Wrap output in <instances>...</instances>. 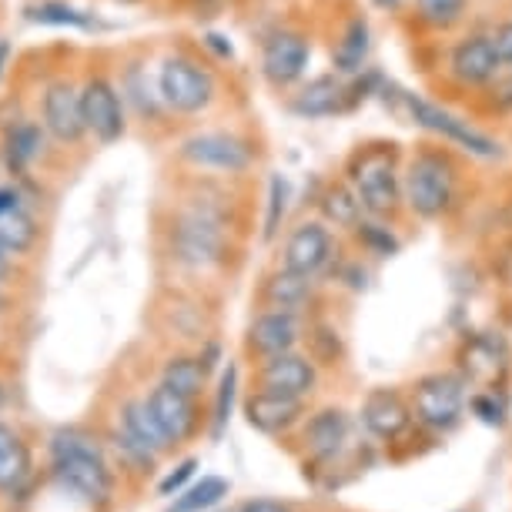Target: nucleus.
Returning a JSON list of instances; mask_svg holds the SVG:
<instances>
[{
    "label": "nucleus",
    "instance_id": "obj_30",
    "mask_svg": "<svg viewBox=\"0 0 512 512\" xmlns=\"http://www.w3.org/2000/svg\"><path fill=\"white\" fill-rule=\"evenodd\" d=\"M31 472V446L11 422H0V492H11Z\"/></svg>",
    "mask_w": 512,
    "mask_h": 512
},
{
    "label": "nucleus",
    "instance_id": "obj_16",
    "mask_svg": "<svg viewBox=\"0 0 512 512\" xmlns=\"http://www.w3.org/2000/svg\"><path fill=\"white\" fill-rule=\"evenodd\" d=\"M405 101V111H409V118L419 124V128L432 131L436 138H442L452 148H462L469 154H479V158H499V144L486 138L482 131L472 128L469 121L456 118V114H449L446 108H439V104L425 101V98H415V94H402Z\"/></svg>",
    "mask_w": 512,
    "mask_h": 512
},
{
    "label": "nucleus",
    "instance_id": "obj_24",
    "mask_svg": "<svg viewBox=\"0 0 512 512\" xmlns=\"http://www.w3.org/2000/svg\"><path fill=\"white\" fill-rule=\"evenodd\" d=\"M215 359H218L215 338L205 345H198V349H175L168 359L161 362V379L158 382L181 392V395H191V399H208Z\"/></svg>",
    "mask_w": 512,
    "mask_h": 512
},
{
    "label": "nucleus",
    "instance_id": "obj_11",
    "mask_svg": "<svg viewBox=\"0 0 512 512\" xmlns=\"http://www.w3.org/2000/svg\"><path fill=\"white\" fill-rule=\"evenodd\" d=\"M409 405L415 422L422 425L432 436H449L452 429L462 425L469 402V385L462 382V375L456 369H442V372H425L409 385Z\"/></svg>",
    "mask_w": 512,
    "mask_h": 512
},
{
    "label": "nucleus",
    "instance_id": "obj_46",
    "mask_svg": "<svg viewBox=\"0 0 512 512\" xmlns=\"http://www.w3.org/2000/svg\"><path fill=\"white\" fill-rule=\"evenodd\" d=\"M7 402H11V389H7V379H0V412L7 409Z\"/></svg>",
    "mask_w": 512,
    "mask_h": 512
},
{
    "label": "nucleus",
    "instance_id": "obj_47",
    "mask_svg": "<svg viewBox=\"0 0 512 512\" xmlns=\"http://www.w3.org/2000/svg\"><path fill=\"white\" fill-rule=\"evenodd\" d=\"M4 24H7V4L0 0V34H4Z\"/></svg>",
    "mask_w": 512,
    "mask_h": 512
},
{
    "label": "nucleus",
    "instance_id": "obj_49",
    "mask_svg": "<svg viewBox=\"0 0 512 512\" xmlns=\"http://www.w3.org/2000/svg\"><path fill=\"white\" fill-rule=\"evenodd\" d=\"M4 352H7V338H4V332H0V359H4Z\"/></svg>",
    "mask_w": 512,
    "mask_h": 512
},
{
    "label": "nucleus",
    "instance_id": "obj_15",
    "mask_svg": "<svg viewBox=\"0 0 512 512\" xmlns=\"http://www.w3.org/2000/svg\"><path fill=\"white\" fill-rule=\"evenodd\" d=\"M305 322L308 318L292 315V312H272V308H258L251 315V322L245 325L241 335V359L248 365L265 362L272 355L295 352L305 338Z\"/></svg>",
    "mask_w": 512,
    "mask_h": 512
},
{
    "label": "nucleus",
    "instance_id": "obj_48",
    "mask_svg": "<svg viewBox=\"0 0 512 512\" xmlns=\"http://www.w3.org/2000/svg\"><path fill=\"white\" fill-rule=\"evenodd\" d=\"M0 181H11L7 178V168H4V154H0Z\"/></svg>",
    "mask_w": 512,
    "mask_h": 512
},
{
    "label": "nucleus",
    "instance_id": "obj_25",
    "mask_svg": "<svg viewBox=\"0 0 512 512\" xmlns=\"http://www.w3.org/2000/svg\"><path fill=\"white\" fill-rule=\"evenodd\" d=\"M499 57L489 34H469L449 51V74L462 88H482L499 77Z\"/></svg>",
    "mask_w": 512,
    "mask_h": 512
},
{
    "label": "nucleus",
    "instance_id": "obj_31",
    "mask_svg": "<svg viewBox=\"0 0 512 512\" xmlns=\"http://www.w3.org/2000/svg\"><path fill=\"white\" fill-rule=\"evenodd\" d=\"M412 17L429 31H452L469 17V0H412Z\"/></svg>",
    "mask_w": 512,
    "mask_h": 512
},
{
    "label": "nucleus",
    "instance_id": "obj_36",
    "mask_svg": "<svg viewBox=\"0 0 512 512\" xmlns=\"http://www.w3.org/2000/svg\"><path fill=\"white\" fill-rule=\"evenodd\" d=\"M235 389H238V365L228 362V369L221 372L218 392H215V405H211V422H215V436L228 425L231 419V402H235Z\"/></svg>",
    "mask_w": 512,
    "mask_h": 512
},
{
    "label": "nucleus",
    "instance_id": "obj_13",
    "mask_svg": "<svg viewBox=\"0 0 512 512\" xmlns=\"http://www.w3.org/2000/svg\"><path fill=\"white\" fill-rule=\"evenodd\" d=\"M509 345L496 332L466 335L456 349V372L472 392H499L506 395L509 382Z\"/></svg>",
    "mask_w": 512,
    "mask_h": 512
},
{
    "label": "nucleus",
    "instance_id": "obj_43",
    "mask_svg": "<svg viewBox=\"0 0 512 512\" xmlns=\"http://www.w3.org/2000/svg\"><path fill=\"white\" fill-rule=\"evenodd\" d=\"M14 67H17V47H14L11 37L0 34V88H4V84L11 81Z\"/></svg>",
    "mask_w": 512,
    "mask_h": 512
},
{
    "label": "nucleus",
    "instance_id": "obj_5",
    "mask_svg": "<svg viewBox=\"0 0 512 512\" xmlns=\"http://www.w3.org/2000/svg\"><path fill=\"white\" fill-rule=\"evenodd\" d=\"M114 74H118V88L128 111L131 131H138L151 144H175V138L185 128L171 118L168 108L158 98V84H154V51L144 44H128L114 51Z\"/></svg>",
    "mask_w": 512,
    "mask_h": 512
},
{
    "label": "nucleus",
    "instance_id": "obj_10",
    "mask_svg": "<svg viewBox=\"0 0 512 512\" xmlns=\"http://www.w3.org/2000/svg\"><path fill=\"white\" fill-rule=\"evenodd\" d=\"M151 322L164 342L175 349H198L211 342V312L198 285L168 282L151 305Z\"/></svg>",
    "mask_w": 512,
    "mask_h": 512
},
{
    "label": "nucleus",
    "instance_id": "obj_50",
    "mask_svg": "<svg viewBox=\"0 0 512 512\" xmlns=\"http://www.w3.org/2000/svg\"><path fill=\"white\" fill-rule=\"evenodd\" d=\"M118 4H141V0H118Z\"/></svg>",
    "mask_w": 512,
    "mask_h": 512
},
{
    "label": "nucleus",
    "instance_id": "obj_53",
    "mask_svg": "<svg viewBox=\"0 0 512 512\" xmlns=\"http://www.w3.org/2000/svg\"><path fill=\"white\" fill-rule=\"evenodd\" d=\"M235 512H238V509H235Z\"/></svg>",
    "mask_w": 512,
    "mask_h": 512
},
{
    "label": "nucleus",
    "instance_id": "obj_12",
    "mask_svg": "<svg viewBox=\"0 0 512 512\" xmlns=\"http://www.w3.org/2000/svg\"><path fill=\"white\" fill-rule=\"evenodd\" d=\"M308 64H312V37L302 27L278 24L275 31L265 34L262 54H258V71H262L265 84L272 91L285 94L295 84H302Z\"/></svg>",
    "mask_w": 512,
    "mask_h": 512
},
{
    "label": "nucleus",
    "instance_id": "obj_22",
    "mask_svg": "<svg viewBox=\"0 0 512 512\" xmlns=\"http://www.w3.org/2000/svg\"><path fill=\"white\" fill-rule=\"evenodd\" d=\"M241 415L255 432L272 439H288L298 429V422L308 415V399H292V395H278L265 389H248L241 402Z\"/></svg>",
    "mask_w": 512,
    "mask_h": 512
},
{
    "label": "nucleus",
    "instance_id": "obj_6",
    "mask_svg": "<svg viewBox=\"0 0 512 512\" xmlns=\"http://www.w3.org/2000/svg\"><path fill=\"white\" fill-rule=\"evenodd\" d=\"M342 178L355 191L365 218L395 221L405 211L402 201V151L395 141H365L345 158Z\"/></svg>",
    "mask_w": 512,
    "mask_h": 512
},
{
    "label": "nucleus",
    "instance_id": "obj_41",
    "mask_svg": "<svg viewBox=\"0 0 512 512\" xmlns=\"http://www.w3.org/2000/svg\"><path fill=\"white\" fill-rule=\"evenodd\" d=\"M195 469H198V459H185L175 472H171L168 479L161 482L158 492H161V496H175V492L185 489V482H188L191 476H195Z\"/></svg>",
    "mask_w": 512,
    "mask_h": 512
},
{
    "label": "nucleus",
    "instance_id": "obj_38",
    "mask_svg": "<svg viewBox=\"0 0 512 512\" xmlns=\"http://www.w3.org/2000/svg\"><path fill=\"white\" fill-rule=\"evenodd\" d=\"M181 14L191 17V21H211V17H221L228 7V0H171Z\"/></svg>",
    "mask_w": 512,
    "mask_h": 512
},
{
    "label": "nucleus",
    "instance_id": "obj_7",
    "mask_svg": "<svg viewBox=\"0 0 512 512\" xmlns=\"http://www.w3.org/2000/svg\"><path fill=\"white\" fill-rule=\"evenodd\" d=\"M459 161L442 144H419L402 158V201L419 221H439L456 208Z\"/></svg>",
    "mask_w": 512,
    "mask_h": 512
},
{
    "label": "nucleus",
    "instance_id": "obj_28",
    "mask_svg": "<svg viewBox=\"0 0 512 512\" xmlns=\"http://www.w3.org/2000/svg\"><path fill=\"white\" fill-rule=\"evenodd\" d=\"M318 218L332 231H345V235H352L359 228L365 211L359 205V198H355V191L349 188V181L345 178L325 181V188L318 191Z\"/></svg>",
    "mask_w": 512,
    "mask_h": 512
},
{
    "label": "nucleus",
    "instance_id": "obj_37",
    "mask_svg": "<svg viewBox=\"0 0 512 512\" xmlns=\"http://www.w3.org/2000/svg\"><path fill=\"white\" fill-rule=\"evenodd\" d=\"M466 409L486 425H499V429L506 425V402H502L499 392H469Z\"/></svg>",
    "mask_w": 512,
    "mask_h": 512
},
{
    "label": "nucleus",
    "instance_id": "obj_4",
    "mask_svg": "<svg viewBox=\"0 0 512 512\" xmlns=\"http://www.w3.org/2000/svg\"><path fill=\"white\" fill-rule=\"evenodd\" d=\"M77 91H81V118L91 148H114L131 134L128 111L114 74L111 47H88L77 64Z\"/></svg>",
    "mask_w": 512,
    "mask_h": 512
},
{
    "label": "nucleus",
    "instance_id": "obj_44",
    "mask_svg": "<svg viewBox=\"0 0 512 512\" xmlns=\"http://www.w3.org/2000/svg\"><path fill=\"white\" fill-rule=\"evenodd\" d=\"M238 512H295L292 509V502H282V499H248V502H241Z\"/></svg>",
    "mask_w": 512,
    "mask_h": 512
},
{
    "label": "nucleus",
    "instance_id": "obj_8",
    "mask_svg": "<svg viewBox=\"0 0 512 512\" xmlns=\"http://www.w3.org/2000/svg\"><path fill=\"white\" fill-rule=\"evenodd\" d=\"M51 476L64 492L104 506L114 496V472L104 446L88 429H57L51 436Z\"/></svg>",
    "mask_w": 512,
    "mask_h": 512
},
{
    "label": "nucleus",
    "instance_id": "obj_20",
    "mask_svg": "<svg viewBox=\"0 0 512 512\" xmlns=\"http://www.w3.org/2000/svg\"><path fill=\"white\" fill-rule=\"evenodd\" d=\"M318 298V278L298 275L292 268L272 265L268 272L255 282V292H251V305L258 308H272V312H292L308 318V312L315 308Z\"/></svg>",
    "mask_w": 512,
    "mask_h": 512
},
{
    "label": "nucleus",
    "instance_id": "obj_18",
    "mask_svg": "<svg viewBox=\"0 0 512 512\" xmlns=\"http://www.w3.org/2000/svg\"><path fill=\"white\" fill-rule=\"evenodd\" d=\"M292 436L302 442V459L305 466H328L332 459H338L345 452L349 442V412L342 405H322V409L308 412Z\"/></svg>",
    "mask_w": 512,
    "mask_h": 512
},
{
    "label": "nucleus",
    "instance_id": "obj_26",
    "mask_svg": "<svg viewBox=\"0 0 512 512\" xmlns=\"http://www.w3.org/2000/svg\"><path fill=\"white\" fill-rule=\"evenodd\" d=\"M44 245H47V221L41 218V211H37L31 201L7 211V215H0V248H4L7 255L31 265L41 258Z\"/></svg>",
    "mask_w": 512,
    "mask_h": 512
},
{
    "label": "nucleus",
    "instance_id": "obj_51",
    "mask_svg": "<svg viewBox=\"0 0 512 512\" xmlns=\"http://www.w3.org/2000/svg\"><path fill=\"white\" fill-rule=\"evenodd\" d=\"M375 4H382V7H385V4H395V0H375Z\"/></svg>",
    "mask_w": 512,
    "mask_h": 512
},
{
    "label": "nucleus",
    "instance_id": "obj_19",
    "mask_svg": "<svg viewBox=\"0 0 512 512\" xmlns=\"http://www.w3.org/2000/svg\"><path fill=\"white\" fill-rule=\"evenodd\" d=\"M318 379H322L318 365L298 349L251 365V389L292 395V399H312L318 389Z\"/></svg>",
    "mask_w": 512,
    "mask_h": 512
},
{
    "label": "nucleus",
    "instance_id": "obj_42",
    "mask_svg": "<svg viewBox=\"0 0 512 512\" xmlns=\"http://www.w3.org/2000/svg\"><path fill=\"white\" fill-rule=\"evenodd\" d=\"M27 191L17 185V181H0V215H7V211L27 205Z\"/></svg>",
    "mask_w": 512,
    "mask_h": 512
},
{
    "label": "nucleus",
    "instance_id": "obj_17",
    "mask_svg": "<svg viewBox=\"0 0 512 512\" xmlns=\"http://www.w3.org/2000/svg\"><path fill=\"white\" fill-rule=\"evenodd\" d=\"M144 402H148L151 415L158 419V425L164 429V436H168L171 446H185V442L198 439L201 432H205L208 425V409H205V399H191V395H181L175 389H168V385H154V389L144 395Z\"/></svg>",
    "mask_w": 512,
    "mask_h": 512
},
{
    "label": "nucleus",
    "instance_id": "obj_27",
    "mask_svg": "<svg viewBox=\"0 0 512 512\" xmlns=\"http://www.w3.org/2000/svg\"><path fill=\"white\" fill-rule=\"evenodd\" d=\"M369 47H372L369 21H365V14H352L349 21L342 24L338 37L332 41V67H335V74L355 77L359 71H365V61H369Z\"/></svg>",
    "mask_w": 512,
    "mask_h": 512
},
{
    "label": "nucleus",
    "instance_id": "obj_45",
    "mask_svg": "<svg viewBox=\"0 0 512 512\" xmlns=\"http://www.w3.org/2000/svg\"><path fill=\"white\" fill-rule=\"evenodd\" d=\"M17 308H21V295H17L14 288L0 285V325L11 322V318L17 315Z\"/></svg>",
    "mask_w": 512,
    "mask_h": 512
},
{
    "label": "nucleus",
    "instance_id": "obj_2",
    "mask_svg": "<svg viewBox=\"0 0 512 512\" xmlns=\"http://www.w3.org/2000/svg\"><path fill=\"white\" fill-rule=\"evenodd\" d=\"M158 98L181 128L215 118L228 104L225 64L201 44V37H171L154 51Z\"/></svg>",
    "mask_w": 512,
    "mask_h": 512
},
{
    "label": "nucleus",
    "instance_id": "obj_29",
    "mask_svg": "<svg viewBox=\"0 0 512 512\" xmlns=\"http://www.w3.org/2000/svg\"><path fill=\"white\" fill-rule=\"evenodd\" d=\"M118 429L128 436L131 442H138L141 449L154 452V456H164V452H171L175 446L168 442V436H164V429L158 425V419L151 415L148 402L144 399H124L121 409H118Z\"/></svg>",
    "mask_w": 512,
    "mask_h": 512
},
{
    "label": "nucleus",
    "instance_id": "obj_32",
    "mask_svg": "<svg viewBox=\"0 0 512 512\" xmlns=\"http://www.w3.org/2000/svg\"><path fill=\"white\" fill-rule=\"evenodd\" d=\"M231 492V482L221 479V476H201V482H195V486L181 489L175 502H171L168 512H208L215 509L221 499H225Z\"/></svg>",
    "mask_w": 512,
    "mask_h": 512
},
{
    "label": "nucleus",
    "instance_id": "obj_34",
    "mask_svg": "<svg viewBox=\"0 0 512 512\" xmlns=\"http://www.w3.org/2000/svg\"><path fill=\"white\" fill-rule=\"evenodd\" d=\"M24 14H27V21L51 24V27H91V17L74 11L64 0H37V4L24 7Z\"/></svg>",
    "mask_w": 512,
    "mask_h": 512
},
{
    "label": "nucleus",
    "instance_id": "obj_35",
    "mask_svg": "<svg viewBox=\"0 0 512 512\" xmlns=\"http://www.w3.org/2000/svg\"><path fill=\"white\" fill-rule=\"evenodd\" d=\"M285 208H288V181L282 175H272L268 181V205H265V221H262V241H275L278 231H282L285 221Z\"/></svg>",
    "mask_w": 512,
    "mask_h": 512
},
{
    "label": "nucleus",
    "instance_id": "obj_39",
    "mask_svg": "<svg viewBox=\"0 0 512 512\" xmlns=\"http://www.w3.org/2000/svg\"><path fill=\"white\" fill-rule=\"evenodd\" d=\"M27 262H21V258H14V255H7L4 248H0V285L4 288H21L24 285V278H27Z\"/></svg>",
    "mask_w": 512,
    "mask_h": 512
},
{
    "label": "nucleus",
    "instance_id": "obj_3",
    "mask_svg": "<svg viewBox=\"0 0 512 512\" xmlns=\"http://www.w3.org/2000/svg\"><path fill=\"white\" fill-rule=\"evenodd\" d=\"M171 164L215 178H251L262 164V148L255 134L235 124H211V128L195 124L171 144Z\"/></svg>",
    "mask_w": 512,
    "mask_h": 512
},
{
    "label": "nucleus",
    "instance_id": "obj_52",
    "mask_svg": "<svg viewBox=\"0 0 512 512\" xmlns=\"http://www.w3.org/2000/svg\"><path fill=\"white\" fill-rule=\"evenodd\" d=\"M509 91H512V84H509Z\"/></svg>",
    "mask_w": 512,
    "mask_h": 512
},
{
    "label": "nucleus",
    "instance_id": "obj_21",
    "mask_svg": "<svg viewBox=\"0 0 512 512\" xmlns=\"http://www.w3.org/2000/svg\"><path fill=\"white\" fill-rule=\"evenodd\" d=\"M362 425L372 439L392 446L395 439H402L405 432L415 429V415L409 405V395H405L399 385H375V389L365 392L362 399Z\"/></svg>",
    "mask_w": 512,
    "mask_h": 512
},
{
    "label": "nucleus",
    "instance_id": "obj_14",
    "mask_svg": "<svg viewBox=\"0 0 512 512\" xmlns=\"http://www.w3.org/2000/svg\"><path fill=\"white\" fill-rule=\"evenodd\" d=\"M335 255H338V231L328 228L322 218H302L295 228L285 231L275 265L292 268V272L308 278H322L332 268Z\"/></svg>",
    "mask_w": 512,
    "mask_h": 512
},
{
    "label": "nucleus",
    "instance_id": "obj_33",
    "mask_svg": "<svg viewBox=\"0 0 512 512\" xmlns=\"http://www.w3.org/2000/svg\"><path fill=\"white\" fill-rule=\"evenodd\" d=\"M305 342H308V359H312L318 369H322V365H342L345 342L335 325L318 322V318L315 322H305Z\"/></svg>",
    "mask_w": 512,
    "mask_h": 512
},
{
    "label": "nucleus",
    "instance_id": "obj_9",
    "mask_svg": "<svg viewBox=\"0 0 512 512\" xmlns=\"http://www.w3.org/2000/svg\"><path fill=\"white\" fill-rule=\"evenodd\" d=\"M77 64H81V51L71 57V64H51L37 81L34 98V118L51 138V144L64 154H88L91 138L84 131L81 118V91H77Z\"/></svg>",
    "mask_w": 512,
    "mask_h": 512
},
{
    "label": "nucleus",
    "instance_id": "obj_1",
    "mask_svg": "<svg viewBox=\"0 0 512 512\" xmlns=\"http://www.w3.org/2000/svg\"><path fill=\"white\" fill-rule=\"evenodd\" d=\"M151 235L158 262L168 265L175 282L201 285L228 272L245 231L225 211L211 208L205 201L161 191L158 205H154Z\"/></svg>",
    "mask_w": 512,
    "mask_h": 512
},
{
    "label": "nucleus",
    "instance_id": "obj_23",
    "mask_svg": "<svg viewBox=\"0 0 512 512\" xmlns=\"http://www.w3.org/2000/svg\"><path fill=\"white\" fill-rule=\"evenodd\" d=\"M352 84L349 77L342 74H318L308 77V81L295 84L292 94H288V111L302 121H322V118H335V114L352 108Z\"/></svg>",
    "mask_w": 512,
    "mask_h": 512
},
{
    "label": "nucleus",
    "instance_id": "obj_40",
    "mask_svg": "<svg viewBox=\"0 0 512 512\" xmlns=\"http://www.w3.org/2000/svg\"><path fill=\"white\" fill-rule=\"evenodd\" d=\"M489 37H492V47H496L499 67L512 74V21L496 24V31H492Z\"/></svg>",
    "mask_w": 512,
    "mask_h": 512
}]
</instances>
